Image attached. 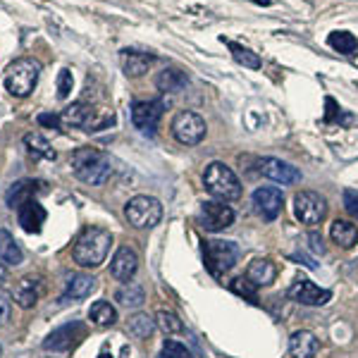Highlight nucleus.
Returning a JSON list of instances; mask_svg holds the SVG:
<instances>
[{
  "mask_svg": "<svg viewBox=\"0 0 358 358\" xmlns=\"http://www.w3.org/2000/svg\"><path fill=\"white\" fill-rule=\"evenodd\" d=\"M72 172L82 179L84 184L103 187V184H108L113 179L115 167H113L110 155L103 153L101 148L82 146L72 153Z\"/></svg>",
  "mask_w": 358,
  "mask_h": 358,
  "instance_id": "obj_1",
  "label": "nucleus"
},
{
  "mask_svg": "<svg viewBox=\"0 0 358 358\" xmlns=\"http://www.w3.org/2000/svg\"><path fill=\"white\" fill-rule=\"evenodd\" d=\"M113 234L103 227H86L72 246V258L79 268H101L110 253Z\"/></svg>",
  "mask_w": 358,
  "mask_h": 358,
  "instance_id": "obj_2",
  "label": "nucleus"
},
{
  "mask_svg": "<svg viewBox=\"0 0 358 358\" xmlns=\"http://www.w3.org/2000/svg\"><path fill=\"white\" fill-rule=\"evenodd\" d=\"M41 77V65L34 57H20L5 69V89L15 98H27L36 89Z\"/></svg>",
  "mask_w": 358,
  "mask_h": 358,
  "instance_id": "obj_3",
  "label": "nucleus"
},
{
  "mask_svg": "<svg viewBox=\"0 0 358 358\" xmlns=\"http://www.w3.org/2000/svg\"><path fill=\"white\" fill-rule=\"evenodd\" d=\"M203 184L208 194L220 201H236L241 196V182L224 163H210L203 172Z\"/></svg>",
  "mask_w": 358,
  "mask_h": 358,
  "instance_id": "obj_4",
  "label": "nucleus"
},
{
  "mask_svg": "<svg viewBox=\"0 0 358 358\" xmlns=\"http://www.w3.org/2000/svg\"><path fill=\"white\" fill-rule=\"evenodd\" d=\"M124 217L131 227L136 229H151L163 220V206L153 196H134L124 206Z\"/></svg>",
  "mask_w": 358,
  "mask_h": 358,
  "instance_id": "obj_5",
  "label": "nucleus"
},
{
  "mask_svg": "<svg viewBox=\"0 0 358 358\" xmlns=\"http://www.w3.org/2000/svg\"><path fill=\"white\" fill-rule=\"evenodd\" d=\"M236 258H239V248H236V244H232V241L213 239L203 244L206 268L215 277H222L224 273H229V270L234 268Z\"/></svg>",
  "mask_w": 358,
  "mask_h": 358,
  "instance_id": "obj_6",
  "label": "nucleus"
},
{
  "mask_svg": "<svg viewBox=\"0 0 358 358\" xmlns=\"http://www.w3.org/2000/svg\"><path fill=\"white\" fill-rule=\"evenodd\" d=\"M206 120L201 117L199 113H192V110H182L175 115L172 120V136L177 138L182 146H196L206 138Z\"/></svg>",
  "mask_w": 358,
  "mask_h": 358,
  "instance_id": "obj_7",
  "label": "nucleus"
},
{
  "mask_svg": "<svg viewBox=\"0 0 358 358\" xmlns=\"http://www.w3.org/2000/svg\"><path fill=\"white\" fill-rule=\"evenodd\" d=\"M294 215L303 224H320L327 215V201L317 192H299L294 196Z\"/></svg>",
  "mask_w": 358,
  "mask_h": 358,
  "instance_id": "obj_8",
  "label": "nucleus"
},
{
  "mask_svg": "<svg viewBox=\"0 0 358 358\" xmlns=\"http://www.w3.org/2000/svg\"><path fill=\"white\" fill-rule=\"evenodd\" d=\"M201 224L208 232H222L234 224V210L224 201H206L201 206Z\"/></svg>",
  "mask_w": 358,
  "mask_h": 358,
  "instance_id": "obj_9",
  "label": "nucleus"
},
{
  "mask_svg": "<svg viewBox=\"0 0 358 358\" xmlns=\"http://www.w3.org/2000/svg\"><path fill=\"white\" fill-rule=\"evenodd\" d=\"M285 206V196L277 187H258L253 192V208L263 220H277Z\"/></svg>",
  "mask_w": 358,
  "mask_h": 358,
  "instance_id": "obj_10",
  "label": "nucleus"
},
{
  "mask_svg": "<svg viewBox=\"0 0 358 358\" xmlns=\"http://www.w3.org/2000/svg\"><path fill=\"white\" fill-rule=\"evenodd\" d=\"M165 113V101H136L131 106V122L141 131H153Z\"/></svg>",
  "mask_w": 358,
  "mask_h": 358,
  "instance_id": "obj_11",
  "label": "nucleus"
},
{
  "mask_svg": "<svg viewBox=\"0 0 358 358\" xmlns=\"http://www.w3.org/2000/svg\"><path fill=\"white\" fill-rule=\"evenodd\" d=\"M43 192H45V184L41 179H20V182H15L13 187L5 192V203H8V208L17 210L20 206H24L27 201H34Z\"/></svg>",
  "mask_w": 358,
  "mask_h": 358,
  "instance_id": "obj_12",
  "label": "nucleus"
},
{
  "mask_svg": "<svg viewBox=\"0 0 358 358\" xmlns=\"http://www.w3.org/2000/svg\"><path fill=\"white\" fill-rule=\"evenodd\" d=\"M287 294H289V299H294V301H299L303 306H325L332 299L330 292L320 289V287L310 280H296Z\"/></svg>",
  "mask_w": 358,
  "mask_h": 358,
  "instance_id": "obj_13",
  "label": "nucleus"
},
{
  "mask_svg": "<svg viewBox=\"0 0 358 358\" xmlns=\"http://www.w3.org/2000/svg\"><path fill=\"white\" fill-rule=\"evenodd\" d=\"M82 334H84V325L79 320L65 322V325H60L57 330H53L48 337H45L43 349L45 351H67L69 346L82 337Z\"/></svg>",
  "mask_w": 358,
  "mask_h": 358,
  "instance_id": "obj_14",
  "label": "nucleus"
},
{
  "mask_svg": "<svg viewBox=\"0 0 358 358\" xmlns=\"http://www.w3.org/2000/svg\"><path fill=\"white\" fill-rule=\"evenodd\" d=\"M258 170H261L263 177L273 179V182H277V184H296V182H301V172H299L294 165L280 160V158H263L261 163H258Z\"/></svg>",
  "mask_w": 358,
  "mask_h": 358,
  "instance_id": "obj_15",
  "label": "nucleus"
},
{
  "mask_svg": "<svg viewBox=\"0 0 358 358\" xmlns=\"http://www.w3.org/2000/svg\"><path fill=\"white\" fill-rule=\"evenodd\" d=\"M138 270V256L131 246H120L110 261V273L115 280L129 282Z\"/></svg>",
  "mask_w": 358,
  "mask_h": 358,
  "instance_id": "obj_16",
  "label": "nucleus"
},
{
  "mask_svg": "<svg viewBox=\"0 0 358 358\" xmlns=\"http://www.w3.org/2000/svg\"><path fill=\"white\" fill-rule=\"evenodd\" d=\"M41 292H43L41 280H38V277H34V275H27V277H22V280L15 285L13 299H15V303L20 306V308L29 310V308H34V306L38 303V299H41Z\"/></svg>",
  "mask_w": 358,
  "mask_h": 358,
  "instance_id": "obj_17",
  "label": "nucleus"
},
{
  "mask_svg": "<svg viewBox=\"0 0 358 358\" xmlns=\"http://www.w3.org/2000/svg\"><path fill=\"white\" fill-rule=\"evenodd\" d=\"M45 217H48V213H45V208L38 203L36 199L27 201L24 206L17 208V220H20L22 229L29 232V234H38V232H41Z\"/></svg>",
  "mask_w": 358,
  "mask_h": 358,
  "instance_id": "obj_18",
  "label": "nucleus"
},
{
  "mask_svg": "<svg viewBox=\"0 0 358 358\" xmlns=\"http://www.w3.org/2000/svg\"><path fill=\"white\" fill-rule=\"evenodd\" d=\"M120 62H122L127 77H141V74L148 72V67L155 62V57L151 53H138V50L124 48L122 53H120Z\"/></svg>",
  "mask_w": 358,
  "mask_h": 358,
  "instance_id": "obj_19",
  "label": "nucleus"
},
{
  "mask_svg": "<svg viewBox=\"0 0 358 358\" xmlns=\"http://www.w3.org/2000/svg\"><path fill=\"white\" fill-rule=\"evenodd\" d=\"M275 277H277V268L273 261H268V258H256V261H251L246 268V280L251 282L253 287L273 285Z\"/></svg>",
  "mask_w": 358,
  "mask_h": 358,
  "instance_id": "obj_20",
  "label": "nucleus"
},
{
  "mask_svg": "<svg viewBox=\"0 0 358 358\" xmlns=\"http://www.w3.org/2000/svg\"><path fill=\"white\" fill-rule=\"evenodd\" d=\"M320 349L315 334L308 330H296L289 337V354L294 358H313Z\"/></svg>",
  "mask_w": 358,
  "mask_h": 358,
  "instance_id": "obj_21",
  "label": "nucleus"
},
{
  "mask_svg": "<svg viewBox=\"0 0 358 358\" xmlns=\"http://www.w3.org/2000/svg\"><path fill=\"white\" fill-rule=\"evenodd\" d=\"M94 115H96V108H91L89 103H84V101H77L62 110L60 120L67 127H84L86 129V127L91 124V120H94Z\"/></svg>",
  "mask_w": 358,
  "mask_h": 358,
  "instance_id": "obj_22",
  "label": "nucleus"
},
{
  "mask_svg": "<svg viewBox=\"0 0 358 358\" xmlns=\"http://www.w3.org/2000/svg\"><path fill=\"white\" fill-rule=\"evenodd\" d=\"M187 84H189L187 74L177 67H165L163 72L155 77V86H158V91H163V94H179V91L187 89Z\"/></svg>",
  "mask_w": 358,
  "mask_h": 358,
  "instance_id": "obj_23",
  "label": "nucleus"
},
{
  "mask_svg": "<svg viewBox=\"0 0 358 358\" xmlns=\"http://www.w3.org/2000/svg\"><path fill=\"white\" fill-rule=\"evenodd\" d=\"M115 301L124 308H141L146 303V292L138 282H124L117 292H115Z\"/></svg>",
  "mask_w": 358,
  "mask_h": 358,
  "instance_id": "obj_24",
  "label": "nucleus"
},
{
  "mask_svg": "<svg viewBox=\"0 0 358 358\" xmlns=\"http://www.w3.org/2000/svg\"><path fill=\"white\" fill-rule=\"evenodd\" d=\"M0 261L5 265H22L24 261V251H22V246L15 241V236L8 232V229H0Z\"/></svg>",
  "mask_w": 358,
  "mask_h": 358,
  "instance_id": "obj_25",
  "label": "nucleus"
},
{
  "mask_svg": "<svg viewBox=\"0 0 358 358\" xmlns=\"http://www.w3.org/2000/svg\"><path fill=\"white\" fill-rule=\"evenodd\" d=\"M96 289V277L91 275H72L67 282V289L62 294V301H69V299H86L91 296V292Z\"/></svg>",
  "mask_w": 358,
  "mask_h": 358,
  "instance_id": "obj_26",
  "label": "nucleus"
},
{
  "mask_svg": "<svg viewBox=\"0 0 358 358\" xmlns=\"http://www.w3.org/2000/svg\"><path fill=\"white\" fill-rule=\"evenodd\" d=\"M330 236L337 246L351 248V246H356V241H358V227L349 220H334L330 227Z\"/></svg>",
  "mask_w": 358,
  "mask_h": 358,
  "instance_id": "obj_27",
  "label": "nucleus"
},
{
  "mask_svg": "<svg viewBox=\"0 0 358 358\" xmlns=\"http://www.w3.org/2000/svg\"><path fill=\"white\" fill-rule=\"evenodd\" d=\"M24 146H27L29 155L36 160H55L57 158L55 148L50 146L41 134H36V131H31V134L24 136Z\"/></svg>",
  "mask_w": 358,
  "mask_h": 358,
  "instance_id": "obj_28",
  "label": "nucleus"
},
{
  "mask_svg": "<svg viewBox=\"0 0 358 358\" xmlns=\"http://www.w3.org/2000/svg\"><path fill=\"white\" fill-rule=\"evenodd\" d=\"M155 327H158L155 325V317L146 315V313H136L127 320V330H129L131 337H136V339H148L155 332Z\"/></svg>",
  "mask_w": 358,
  "mask_h": 358,
  "instance_id": "obj_29",
  "label": "nucleus"
},
{
  "mask_svg": "<svg viewBox=\"0 0 358 358\" xmlns=\"http://www.w3.org/2000/svg\"><path fill=\"white\" fill-rule=\"evenodd\" d=\"M89 320L98 327H110L117 322V310L108 301H96L89 310Z\"/></svg>",
  "mask_w": 358,
  "mask_h": 358,
  "instance_id": "obj_30",
  "label": "nucleus"
},
{
  "mask_svg": "<svg viewBox=\"0 0 358 358\" xmlns=\"http://www.w3.org/2000/svg\"><path fill=\"white\" fill-rule=\"evenodd\" d=\"M327 43H330V48H334L342 55H356L358 50V38L349 31H332Z\"/></svg>",
  "mask_w": 358,
  "mask_h": 358,
  "instance_id": "obj_31",
  "label": "nucleus"
},
{
  "mask_svg": "<svg viewBox=\"0 0 358 358\" xmlns=\"http://www.w3.org/2000/svg\"><path fill=\"white\" fill-rule=\"evenodd\" d=\"M229 45V50H232V57L239 65H244L248 69H261V55L258 53H253L251 48H246V45H241V43H234V41H227Z\"/></svg>",
  "mask_w": 358,
  "mask_h": 358,
  "instance_id": "obj_32",
  "label": "nucleus"
},
{
  "mask_svg": "<svg viewBox=\"0 0 358 358\" xmlns=\"http://www.w3.org/2000/svg\"><path fill=\"white\" fill-rule=\"evenodd\" d=\"M155 325H158L165 334H182L184 332V322L179 320V315L172 313V310H165V308L155 313Z\"/></svg>",
  "mask_w": 358,
  "mask_h": 358,
  "instance_id": "obj_33",
  "label": "nucleus"
},
{
  "mask_svg": "<svg viewBox=\"0 0 358 358\" xmlns=\"http://www.w3.org/2000/svg\"><path fill=\"white\" fill-rule=\"evenodd\" d=\"M229 289H232L234 294H239V296L248 299V301H253V303L258 301L256 287H253L251 282L246 280V277H236V280H232V285H229Z\"/></svg>",
  "mask_w": 358,
  "mask_h": 358,
  "instance_id": "obj_34",
  "label": "nucleus"
},
{
  "mask_svg": "<svg viewBox=\"0 0 358 358\" xmlns=\"http://www.w3.org/2000/svg\"><path fill=\"white\" fill-rule=\"evenodd\" d=\"M158 358H194L192 356V351L187 349L184 344H179V342H165L163 346V351L158 354Z\"/></svg>",
  "mask_w": 358,
  "mask_h": 358,
  "instance_id": "obj_35",
  "label": "nucleus"
},
{
  "mask_svg": "<svg viewBox=\"0 0 358 358\" xmlns=\"http://www.w3.org/2000/svg\"><path fill=\"white\" fill-rule=\"evenodd\" d=\"M74 89V77L69 69H60L57 74V98H67Z\"/></svg>",
  "mask_w": 358,
  "mask_h": 358,
  "instance_id": "obj_36",
  "label": "nucleus"
},
{
  "mask_svg": "<svg viewBox=\"0 0 358 358\" xmlns=\"http://www.w3.org/2000/svg\"><path fill=\"white\" fill-rule=\"evenodd\" d=\"M344 208L349 210V215L354 217V220H358V192H354V189H346L344 192Z\"/></svg>",
  "mask_w": 358,
  "mask_h": 358,
  "instance_id": "obj_37",
  "label": "nucleus"
},
{
  "mask_svg": "<svg viewBox=\"0 0 358 358\" xmlns=\"http://www.w3.org/2000/svg\"><path fill=\"white\" fill-rule=\"evenodd\" d=\"M10 317H13V301L0 292V325H8Z\"/></svg>",
  "mask_w": 358,
  "mask_h": 358,
  "instance_id": "obj_38",
  "label": "nucleus"
},
{
  "mask_svg": "<svg viewBox=\"0 0 358 358\" xmlns=\"http://www.w3.org/2000/svg\"><path fill=\"white\" fill-rule=\"evenodd\" d=\"M36 122L41 124V127H48V129H60V124H62V120H60V115H53V113H41L36 117Z\"/></svg>",
  "mask_w": 358,
  "mask_h": 358,
  "instance_id": "obj_39",
  "label": "nucleus"
},
{
  "mask_svg": "<svg viewBox=\"0 0 358 358\" xmlns=\"http://www.w3.org/2000/svg\"><path fill=\"white\" fill-rule=\"evenodd\" d=\"M339 115H342V110H339V106L332 101V98H327V113H325V122H334V120H339Z\"/></svg>",
  "mask_w": 358,
  "mask_h": 358,
  "instance_id": "obj_40",
  "label": "nucleus"
},
{
  "mask_svg": "<svg viewBox=\"0 0 358 358\" xmlns=\"http://www.w3.org/2000/svg\"><path fill=\"white\" fill-rule=\"evenodd\" d=\"M308 241H310V246H313V251H325V246H322V239H320V236H317L315 232H310L308 234Z\"/></svg>",
  "mask_w": 358,
  "mask_h": 358,
  "instance_id": "obj_41",
  "label": "nucleus"
},
{
  "mask_svg": "<svg viewBox=\"0 0 358 358\" xmlns=\"http://www.w3.org/2000/svg\"><path fill=\"white\" fill-rule=\"evenodd\" d=\"M5 280H8V265L0 261V285H3Z\"/></svg>",
  "mask_w": 358,
  "mask_h": 358,
  "instance_id": "obj_42",
  "label": "nucleus"
},
{
  "mask_svg": "<svg viewBox=\"0 0 358 358\" xmlns=\"http://www.w3.org/2000/svg\"><path fill=\"white\" fill-rule=\"evenodd\" d=\"M251 3H256V5H263V8H268V5L273 3V0H251Z\"/></svg>",
  "mask_w": 358,
  "mask_h": 358,
  "instance_id": "obj_43",
  "label": "nucleus"
},
{
  "mask_svg": "<svg viewBox=\"0 0 358 358\" xmlns=\"http://www.w3.org/2000/svg\"><path fill=\"white\" fill-rule=\"evenodd\" d=\"M98 358H113L110 354H101V356H98Z\"/></svg>",
  "mask_w": 358,
  "mask_h": 358,
  "instance_id": "obj_44",
  "label": "nucleus"
},
{
  "mask_svg": "<svg viewBox=\"0 0 358 358\" xmlns=\"http://www.w3.org/2000/svg\"><path fill=\"white\" fill-rule=\"evenodd\" d=\"M0 356H3V346H0Z\"/></svg>",
  "mask_w": 358,
  "mask_h": 358,
  "instance_id": "obj_45",
  "label": "nucleus"
}]
</instances>
